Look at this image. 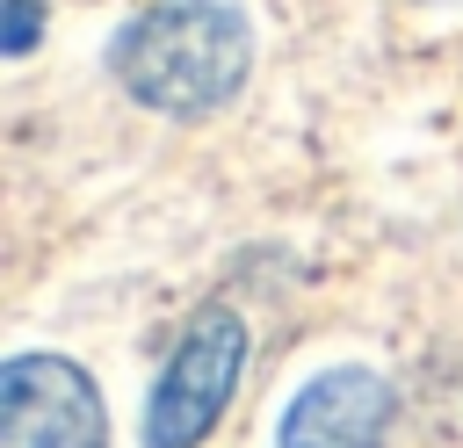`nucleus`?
<instances>
[{"label": "nucleus", "instance_id": "obj_1", "mask_svg": "<svg viewBox=\"0 0 463 448\" xmlns=\"http://www.w3.org/2000/svg\"><path fill=\"white\" fill-rule=\"evenodd\" d=\"M109 72L152 116H210L253 72V22L239 0H152L109 43Z\"/></svg>", "mask_w": 463, "mask_h": 448}, {"label": "nucleus", "instance_id": "obj_2", "mask_svg": "<svg viewBox=\"0 0 463 448\" xmlns=\"http://www.w3.org/2000/svg\"><path fill=\"white\" fill-rule=\"evenodd\" d=\"M246 376V318L232 303H203L188 332L174 340L152 405H145V448H203L210 426L224 419L232 390Z\"/></svg>", "mask_w": 463, "mask_h": 448}, {"label": "nucleus", "instance_id": "obj_3", "mask_svg": "<svg viewBox=\"0 0 463 448\" xmlns=\"http://www.w3.org/2000/svg\"><path fill=\"white\" fill-rule=\"evenodd\" d=\"M0 448H109L94 376L65 354H14L0 376Z\"/></svg>", "mask_w": 463, "mask_h": 448}, {"label": "nucleus", "instance_id": "obj_4", "mask_svg": "<svg viewBox=\"0 0 463 448\" xmlns=\"http://www.w3.org/2000/svg\"><path fill=\"white\" fill-rule=\"evenodd\" d=\"M391 412H398V390L376 369L340 361V369H318L282 405L275 448H383L391 441Z\"/></svg>", "mask_w": 463, "mask_h": 448}, {"label": "nucleus", "instance_id": "obj_5", "mask_svg": "<svg viewBox=\"0 0 463 448\" xmlns=\"http://www.w3.org/2000/svg\"><path fill=\"white\" fill-rule=\"evenodd\" d=\"M36 22H43V7H36V0H7V36H0V51H7V58H22V51L36 43Z\"/></svg>", "mask_w": 463, "mask_h": 448}, {"label": "nucleus", "instance_id": "obj_6", "mask_svg": "<svg viewBox=\"0 0 463 448\" xmlns=\"http://www.w3.org/2000/svg\"><path fill=\"white\" fill-rule=\"evenodd\" d=\"M427 7H456V0H427Z\"/></svg>", "mask_w": 463, "mask_h": 448}]
</instances>
